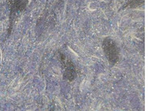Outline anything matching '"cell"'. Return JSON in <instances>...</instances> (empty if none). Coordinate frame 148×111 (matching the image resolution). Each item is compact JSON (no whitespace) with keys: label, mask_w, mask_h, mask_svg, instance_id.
<instances>
[{"label":"cell","mask_w":148,"mask_h":111,"mask_svg":"<svg viewBox=\"0 0 148 111\" xmlns=\"http://www.w3.org/2000/svg\"><path fill=\"white\" fill-rule=\"evenodd\" d=\"M29 0H10V17L17 12H21L25 10Z\"/></svg>","instance_id":"cell-3"},{"label":"cell","mask_w":148,"mask_h":111,"mask_svg":"<svg viewBox=\"0 0 148 111\" xmlns=\"http://www.w3.org/2000/svg\"><path fill=\"white\" fill-rule=\"evenodd\" d=\"M59 58L61 64L62 66V69H64V73H63L64 77L66 80L73 81L77 77V70L75 65L71 60L69 59L62 53H59Z\"/></svg>","instance_id":"cell-2"},{"label":"cell","mask_w":148,"mask_h":111,"mask_svg":"<svg viewBox=\"0 0 148 111\" xmlns=\"http://www.w3.org/2000/svg\"><path fill=\"white\" fill-rule=\"evenodd\" d=\"M103 49L109 62L115 65L119 61L120 50L117 43L110 38H105L103 42Z\"/></svg>","instance_id":"cell-1"},{"label":"cell","mask_w":148,"mask_h":111,"mask_svg":"<svg viewBox=\"0 0 148 111\" xmlns=\"http://www.w3.org/2000/svg\"><path fill=\"white\" fill-rule=\"evenodd\" d=\"M145 0H128V2L123 6V9H135L142 6Z\"/></svg>","instance_id":"cell-4"}]
</instances>
